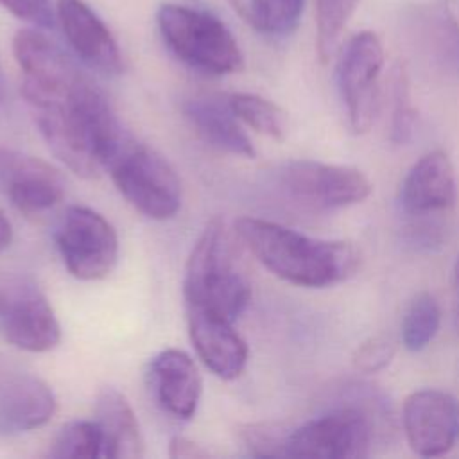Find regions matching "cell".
<instances>
[{
    "mask_svg": "<svg viewBox=\"0 0 459 459\" xmlns=\"http://www.w3.org/2000/svg\"><path fill=\"white\" fill-rule=\"evenodd\" d=\"M25 100L48 149L77 176L95 178L108 169L131 136L90 77L63 95Z\"/></svg>",
    "mask_w": 459,
    "mask_h": 459,
    "instance_id": "obj_1",
    "label": "cell"
},
{
    "mask_svg": "<svg viewBox=\"0 0 459 459\" xmlns=\"http://www.w3.org/2000/svg\"><path fill=\"white\" fill-rule=\"evenodd\" d=\"M235 233L278 278L299 287H328L353 276L360 251L342 240H321L256 217L235 221Z\"/></svg>",
    "mask_w": 459,
    "mask_h": 459,
    "instance_id": "obj_2",
    "label": "cell"
},
{
    "mask_svg": "<svg viewBox=\"0 0 459 459\" xmlns=\"http://www.w3.org/2000/svg\"><path fill=\"white\" fill-rule=\"evenodd\" d=\"M251 298V285L240 269L224 221L206 224L194 244L183 276L185 310H203L235 321Z\"/></svg>",
    "mask_w": 459,
    "mask_h": 459,
    "instance_id": "obj_3",
    "label": "cell"
},
{
    "mask_svg": "<svg viewBox=\"0 0 459 459\" xmlns=\"http://www.w3.org/2000/svg\"><path fill=\"white\" fill-rule=\"evenodd\" d=\"M156 23L167 48L197 72L228 75L244 65L233 34L212 13L181 4H161Z\"/></svg>",
    "mask_w": 459,
    "mask_h": 459,
    "instance_id": "obj_4",
    "label": "cell"
},
{
    "mask_svg": "<svg viewBox=\"0 0 459 459\" xmlns=\"http://www.w3.org/2000/svg\"><path fill=\"white\" fill-rule=\"evenodd\" d=\"M108 170L126 201L149 219L165 221L181 206V183L172 165L152 147L126 140Z\"/></svg>",
    "mask_w": 459,
    "mask_h": 459,
    "instance_id": "obj_5",
    "label": "cell"
},
{
    "mask_svg": "<svg viewBox=\"0 0 459 459\" xmlns=\"http://www.w3.org/2000/svg\"><path fill=\"white\" fill-rule=\"evenodd\" d=\"M273 186L289 203L314 212L357 204L371 194V183L359 169L314 160L278 165Z\"/></svg>",
    "mask_w": 459,
    "mask_h": 459,
    "instance_id": "obj_6",
    "label": "cell"
},
{
    "mask_svg": "<svg viewBox=\"0 0 459 459\" xmlns=\"http://www.w3.org/2000/svg\"><path fill=\"white\" fill-rule=\"evenodd\" d=\"M56 246L68 273L86 281L106 278L118 260L115 228L86 206L66 208L56 231Z\"/></svg>",
    "mask_w": 459,
    "mask_h": 459,
    "instance_id": "obj_7",
    "label": "cell"
},
{
    "mask_svg": "<svg viewBox=\"0 0 459 459\" xmlns=\"http://www.w3.org/2000/svg\"><path fill=\"white\" fill-rule=\"evenodd\" d=\"M0 335L14 348L32 353L48 351L59 344V321L32 280L0 278Z\"/></svg>",
    "mask_w": 459,
    "mask_h": 459,
    "instance_id": "obj_8",
    "label": "cell"
},
{
    "mask_svg": "<svg viewBox=\"0 0 459 459\" xmlns=\"http://www.w3.org/2000/svg\"><path fill=\"white\" fill-rule=\"evenodd\" d=\"M373 441V418L357 405L337 407L289 432L287 457H364Z\"/></svg>",
    "mask_w": 459,
    "mask_h": 459,
    "instance_id": "obj_9",
    "label": "cell"
},
{
    "mask_svg": "<svg viewBox=\"0 0 459 459\" xmlns=\"http://www.w3.org/2000/svg\"><path fill=\"white\" fill-rule=\"evenodd\" d=\"M384 66V48L378 36L362 30L348 39L337 63V84L346 106L351 133H368L378 93V77Z\"/></svg>",
    "mask_w": 459,
    "mask_h": 459,
    "instance_id": "obj_10",
    "label": "cell"
},
{
    "mask_svg": "<svg viewBox=\"0 0 459 459\" xmlns=\"http://www.w3.org/2000/svg\"><path fill=\"white\" fill-rule=\"evenodd\" d=\"M13 54L23 72V99L63 95L88 77L56 41L36 29L14 34Z\"/></svg>",
    "mask_w": 459,
    "mask_h": 459,
    "instance_id": "obj_11",
    "label": "cell"
},
{
    "mask_svg": "<svg viewBox=\"0 0 459 459\" xmlns=\"http://www.w3.org/2000/svg\"><path fill=\"white\" fill-rule=\"evenodd\" d=\"M402 427L412 452L443 455L459 439V402L439 389L414 391L403 402Z\"/></svg>",
    "mask_w": 459,
    "mask_h": 459,
    "instance_id": "obj_12",
    "label": "cell"
},
{
    "mask_svg": "<svg viewBox=\"0 0 459 459\" xmlns=\"http://www.w3.org/2000/svg\"><path fill=\"white\" fill-rule=\"evenodd\" d=\"M0 192L23 213H39L65 194L61 174L47 161L0 145Z\"/></svg>",
    "mask_w": 459,
    "mask_h": 459,
    "instance_id": "obj_13",
    "label": "cell"
},
{
    "mask_svg": "<svg viewBox=\"0 0 459 459\" xmlns=\"http://www.w3.org/2000/svg\"><path fill=\"white\" fill-rule=\"evenodd\" d=\"M56 16L68 45L84 65L104 75L122 72V54L113 34L84 0H56Z\"/></svg>",
    "mask_w": 459,
    "mask_h": 459,
    "instance_id": "obj_14",
    "label": "cell"
},
{
    "mask_svg": "<svg viewBox=\"0 0 459 459\" xmlns=\"http://www.w3.org/2000/svg\"><path fill=\"white\" fill-rule=\"evenodd\" d=\"M149 387L158 405L176 420H190L201 400V375L188 353L167 348L156 353L147 369Z\"/></svg>",
    "mask_w": 459,
    "mask_h": 459,
    "instance_id": "obj_15",
    "label": "cell"
},
{
    "mask_svg": "<svg viewBox=\"0 0 459 459\" xmlns=\"http://www.w3.org/2000/svg\"><path fill=\"white\" fill-rule=\"evenodd\" d=\"M56 407L50 385L16 368L0 385V436H18L48 423Z\"/></svg>",
    "mask_w": 459,
    "mask_h": 459,
    "instance_id": "obj_16",
    "label": "cell"
},
{
    "mask_svg": "<svg viewBox=\"0 0 459 459\" xmlns=\"http://www.w3.org/2000/svg\"><path fill=\"white\" fill-rule=\"evenodd\" d=\"M190 341L204 366L222 380L237 378L247 362V344L233 323L203 310H186Z\"/></svg>",
    "mask_w": 459,
    "mask_h": 459,
    "instance_id": "obj_17",
    "label": "cell"
},
{
    "mask_svg": "<svg viewBox=\"0 0 459 459\" xmlns=\"http://www.w3.org/2000/svg\"><path fill=\"white\" fill-rule=\"evenodd\" d=\"M398 201L402 210L414 217L430 215L454 204L455 176L445 151H430L409 169Z\"/></svg>",
    "mask_w": 459,
    "mask_h": 459,
    "instance_id": "obj_18",
    "label": "cell"
},
{
    "mask_svg": "<svg viewBox=\"0 0 459 459\" xmlns=\"http://www.w3.org/2000/svg\"><path fill=\"white\" fill-rule=\"evenodd\" d=\"M185 117L197 136L210 147L242 158H255L256 151L244 133L240 120L230 108L228 97L203 93L188 99L183 106Z\"/></svg>",
    "mask_w": 459,
    "mask_h": 459,
    "instance_id": "obj_19",
    "label": "cell"
},
{
    "mask_svg": "<svg viewBox=\"0 0 459 459\" xmlns=\"http://www.w3.org/2000/svg\"><path fill=\"white\" fill-rule=\"evenodd\" d=\"M95 423L102 434V457L138 459L145 454L143 436L127 398L106 385L95 400Z\"/></svg>",
    "mask_w": 459,
    "mask_h": 459,
    "instance_id": "obj_20",
    "label": "cell"
},
{
    "mask_svg": "<svg viewBox=\"0 0 459 459\" xmlns=\"http://www.w3.org/2000/svg\"><path fill=\"white\" fill-rule=\"evenodd\" d=\"M235 117L247 127L274 140H281L287 133V115L273 100L255 93H233L228 97Z\"/></svg>",
    "mask_w": 459,
    "mask_h": 459,
    "instance_id": "obj_21",
    "label": "cell"
},
{
    "mask_svg": "<svg viewBox=\"0 0 459 459\" xmlns=\"http://www.w3.org/2000/svg\"><path fill=\"white\" fill-rule=\"evenodd\" d=\"M441 310L436 298L429 292L418 294L405 310L402 321V344L409 351L423 350L437 333Z\"/></svg>",
    "mask_w": 459,
    "mask_h": 459,
    "instance_id": "obj_22",
    "label": "cell"
},
{
    "mask_svg": "<svg viewBox=\"0 0 459 459\" xmlns=\"http://www.w3.org/2000/svg\"><path fill=\"white\" fill-rule=\"evenodd\" d=\"M52 459L102 457V434L95 421H72L65 425L48 448Z\"/></svg>",
    "mask_w": 459,
    "mask_h": 459,
    "instance_id": "obj_23",
    "label": "cell"
},
{
    "mask_svg": "<svg viewBox=\"0 0 459 459\" xmlns=\"http://www.w3.org/2000/svg\"><path fill=\"white\" fill-rule=\"evenodd\" d=\"M305 0H253L247 23L267 36H289L299 23Z\"/></svg>",
    "mask_w": 459,
    "mask_h": 459,
    "instance_id": "obj_24",
    "label": "cell"
},
{
    "mask_svg": "<svg viewBox=\"0 0 459 459\" xmlns=\"http://www.w3.org/2000/svg\"><path fill=\"white\" fill-rule=\"evenodd\" d=\"M357 2L359 0H316V47L321 63H326L332 57Z\"/></svg>",
    "mask_w": 459,
    "mask_h": 459,
    "instance_id": "obj_25",
    "label": "cell"
},
{
    "mask_svg": "<svg viewBox=\"0 0 459 459\" xmlns=\"http://www.w3.org/2000/svg\"><path fill=\"white\" fill-rule=\"evenodd\" d=\"M391 126H389V140L394 145H405L414 133L416 111L411 104L409 95V77L402 65H396L391 72Z\"/></svg>",
    "mask_w": 459,
    "mask_h": 459,
    "instance_id": "obj_26",
    "label": "cell"
},
{
    "mask_svg": "<svg viewBox=\"0 0 459 459\" xmlns=\"http://www.w3.org/2000/svg\"><path fill=\"white\" fill-rule=\"evenodd\" d=\"M240 437L247 450L258 457H287L289 432L278 425L255 423L242 429Z\"/></svg>",
    "mask_w": 459,
    "mask_h": 459,
    "instance_id": "obj_27",
    "label": "cell"
},
{
    "mask_svg": "<svg viewBox=\"0 0 459 459\" xmlns=\"http://www.w3.org/2000/svg\"><path fill=\"white\" fill-rule=\"evenodd\" d=\"M396 344L387 335H373L364 341L353 353V366L362 373H377L384 369L394 357Z\"/></svg>",
    "mask_w": 459,
    "mask_h": 459,
    "instance_id": "obj_28",
    "label": "cell"
},
{
    "mask_svg": "<svg viewBox=\"0 0 459 459\" xmlns=\"http://www.w3.org/2000/svg\"><path fill=\"white\" fill-rule=\"evenodd\" d=\"M0 5L16 18L36 27L54 25V11L50 0H0Z\"/></svg>",
    "mask_w": 459,
    "mask_h": 459,
    "instance_id": "obj_29",
    "label": "cell"
},
{
    "mask_svg": "<svg viewBox=\"0 0 459 459\" xmlns=\"http://www.w3.org/2000/svg\"><path fill=\"white\" fill-rule=\"evenodd\" d=\"M403 240L407 246H411L416 251H432L434 247L441 246L443 233L441 228L436 222H412L405 228Z\"/></svg>",
    "mask_w": 459,
    "mask_h": 459,
    "instance_id": "obj_30",
    "label": "cell"
},
{
    "mask_svg": "<svg viewBox=\"0 0 459 459\" xmlns=\"http://www.w3.org/2000/svg\"><path fill=\"white\" fill-rule=\"evenodd\" d=\"M169 455L174 459H204L210 457V452L183 436H176L170 439Z\"/></svg>",
    "mask_w": 459,
    "mask_h": 459,
    "instance_id": "obj_31",
    "label": "cell"
},
{
    "mask_svg": "<svg viewBox=\"0 0 459 459\" xmlns=\"http://www.w3.org/2000/svg\"><path fill=\"white\" fill-rule=\"evenodd\" d=\"M11 240H13V226L9 219L4 215V212L0 210V251L7 249Z\"/></svg>",
    "mask_w": 459,
    "mask_h": 459,
    "instance_id": "obj_32",
    "label": "cell"
},
{
    "mask_svg": "<svg viewBox=\"0 0 459 459\" xmlns=\"http://www.w3.org/2000/svg\"><path fill=\"white\" fill-rule=\"evenodd\" d=\"M450 29H452V36H450V56L454 59V63L459 66V23L455 20L450 22Z\"/></svg>",
    "mask_w": 459,
    "mask_h": 459,
    "instance_id": "obj_33",
    "label": "cell"
},
{
    "mask_svg": "<svg viewBox=\"0 0 459 459\" xmlns=\"http://www.w3.org/2000/svg\"><path fill=\"white\" fill-rule=\"evenodd\" d=\"M16 368H18V366H16L9 357H5V355L0 353V385L5 382V378H7Z\"/></svg>",
    "mask_w": 459,
    "mask_h": 459,
    "instance_id": "obj_34",
    "label": "cell"
},
{
    "mask_svg": "<svg viewBox=\"0 0 459 459\" xmlns=\"http://www.w3.org/2000/svg\"><path fill=\"white\" fill-rule=\"evenodd\" d=\"M233 9L247 22L249 20V14H251V2L253 0H230Z\"/></svg>",
    "mask_w": 459,
    "mask_h": 459,
    "instance_id": "obj_35",
    "label": "cell"
},
{
    "mask_svg": "<svg viewBox=\"0 0 459 459\" xmlns=\"http://www.w3.org/2000/svg\"><path fill=\"white\" fill-rule=\"evenodd\" d=\"M455 289H457V294H455V303H454V328L459 335V287H455Z\"/></svg>",
    "mask_w": 459,
    "mask_h": 459,
    "instance_id": "obj_36",
    "label": "cell"
},
{
    "mask_svg": "<svg viewBox=\"0 0 459 459\" xmlns=\"http://www.w3.org/2000/svg\"><path fill=\"white\" fill-rule=\"evenodd\" d=\"M4 95H5V81H4V72L0 66V99H4Z\"/></svg>",
    "mask_w": 459,
    "mask_h": 459,
    "instance_id": "obj_37",
    "label": "cell"
},
{
    "mask_svg": "<svg viewBox=\"0 0 459 459\" xmlns=\"http://www.w3.org/2000/svg\"><path fill=\"white\" fill-rule=\"evenodd\" d=\"M454 281H455V287H459V256H457L455 265H454Z\"/></svg>",
    "mask_w": 459,
    "mask_h": 459,
    "instance_id": "obj_38",
    "label": "cell"
},
{
    "mask_svg": "<svg viewBox=\"0 0 459 459\" xmlns=\"http://www.w3.org/2000/svg\"><path fill=\"white\" fill-rule=\"evenodd\" d=\"M2 100H4V99H0V102H2Z\"/></svg>",
    "mask_w": 459,
    "mask_h": 459,
    "instance_id": "obj_39",
    "label": "cell"
}]
</instances>
